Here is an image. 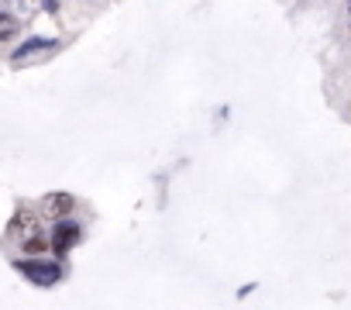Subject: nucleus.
I'll return each mask as SVG.
<instances>
[{
	"mask_svg": "<svg viewBox=\"0 0 351 310\" xmlns=\"http://www.w3.org/2000/svg\"><path fill=\"white\" fill-rule=\"evenodd\" d=\"M56 42H49V38H28L21 49H14L11 52V62H28L32 56H38V52H49Z\"/></svg>",
	"mask_w": 351,
	"mask_h": 310,
	"instance_id": "nucleus-5",
	"label": "nucleus"
},
{
	"mask_svg": "<svg viewBox=\"0 0 351 310\" xmlns=\"http://www.w3.org/2000/svg\"><path fill=\"white\" fill-rule=\"evenodd\" d=\"M348 4H351V0H348Z\"/></svg>",
	"mask_w": 351,
	"mask_h": 310,
	"instance_id": "nucleus-8",
	"label": "nucleus"
},
{
	"mask_svg": "<svg viewBox=\"0 0 351 310\" xmlns=\"http://www.w3.org/2000/svg\"><path fill=\"white\" fill-rule=\"evenodd\" d=\"M18 28H21V21L14 14H0V42H11L18 35Z\"/></svg>",
	"mask_w": 351,
	"mask_h": 310,
	"instance_id": "nucleus-7",
	"label": "nucleus"
},
{
	"mask_svg": "<svg viewBox=\"0 0 351 310\" xmlns=\"http://www.w3.org/2000/svg\"><path fill=\"white\" fill-rule=\"evenodd\" d=\"M73 211H76V197H73V193H49V197L42 200V214H45V217L62 221V217H69Z\"/></svg>",
	"mask_w": 351,
	"mask_h": 310,
	"instance_id": "nucleus-4",
	"label": "nucleus"
},
{
	"mask_svg": "<svg viewBox=\"0 0 351 310\" xmlns=\"http://www.w3.org/2000/svg\"><path fill=\"white\" fill-rule=\"evenodd\" d=\"M14 269H18L25 279H32L35 286H56V283L62 279V265H59V262H49V259H38V255L18 259Z\"/></svg>",
	"mask_w": 351,
	"mask_h": 310,
	"instance_id": "nucleus-1",
	"label": "nucleus"
},
{
	"mask_svg": "<svg viewBox=\"0 0 351 310\" xmlns=\"http://www.w3.org/2000/svg\"><path fill=\"white\" fill-rule=\"evenodd\" d=\"M49 248H52V238H49V235H42V231H38V235H32L28 241H21V252H25V255H45Z\"/></svg>",
	"mask_w": 351,
	"mask_h": 310,
	"instance_id": "nucleus-6",
	"label": "nucleus"
},
{
	"mask_svg": "<svg viewBox=\"0 0 351 310\" xmlns=\"http://www.w3.org/2000/svg\"><path fill=\"white\" fill-rule=\"evenodd\" d=\"M80 235H83V231H80V224H73V221H66V217H62V221L52 228V235H49V238H52V252L66 255V252L80 241Z\"/></svg>",
	"mask_w": 351,
	"mask_h": 310,
	"instance_id": "nucleus-3",
	"label": "nucleus"
},
{
	"mask_svg": "<svg viewBox=\"0 0 351 310\" xmlns=\"http://www.w3.org/2000/svg\"><path fill=\"white\" fill-rule=\"evenodd\" d=\"M42 231V221H38V214L35 211H28V207H21V211H14V217L8 221V241H28L32 235H38Z\"/></svg>",
	"mask_w": 351,
	"mask_h": 310,
	"instance_id": "nucleus-2",
	"label": "nucleus"
}]
</instances>
